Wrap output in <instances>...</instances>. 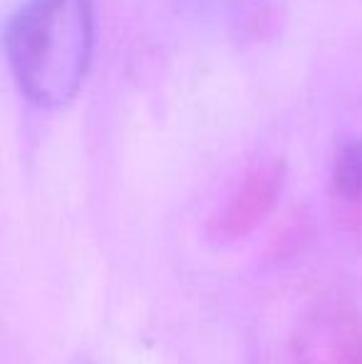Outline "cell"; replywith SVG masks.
<instances>
[{
	"mask_svg": "<svg viewBox=\"0 0 362 364\" xmlns=\"http://www.w3.org/2000/svg\"><path fill=\"white\" fill-rule=\"evenodd\" d=\"M95 48L90 0H30L5 30V53L28 100L68 105L80 92Z\"/></svg>",
	"mask_w": 362,
	"mask_h": 364,
	"instance_id": "6da1fadb",
	"label": "cell"
},
{
	"mask_svg": "<svg viewBox=\"0 0 362 364\" xmlns=\"http://www.w3.org/2000/svg\"><path fill=\"white\" fill-rule=\"evenodd\" d=\"M305 364H362V340L343 317L320 322L303 350Z\"/></svg>",
	"mask_w": 362,
	"mask_h": 364,
	"instance_id": "3957f363",
	"label": "cell"
},
{
	"mask_svg": "<svg viewBox=\"0 0 362 364\" xmlns=\"http://www.w3.org/2000/svg\"><path fill=\"white\" fill-rule=\"evenodd\" d=\"M333 186L340 198L362 203V141H345L335 156Z\"/></svg>",
	"mask_w": 362,
	"mask_h": 364,
	"instance_id": "277c9868",
	"label": "cell"
},
{
	"mask_svg": "<svg viewBox=\"0 0 362 364\" xmlns=\"http://www.w3.org/2000/svg\"><path fill=\"white\" fill-rule=\"evenodd\" d=\"M283 186V173L278 166H258L238 183L233 196L218 213L213 223V235L221 243L246 238L251 230L258 228V223L268 218L275 201L280 196Z\"/></svg>",
	"mask_w": 362,
	"mask_h": 364,
	"instance_id": "7a4b0ae2",
	"label": "cell"
}]
</instances>
